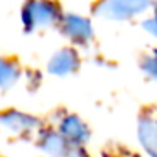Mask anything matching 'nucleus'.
Listing matches in <instances>:
<instances>
[{
	"label": "nucleus",
	"mask_w": 157,
	"mask_h": 157,
	"mask_svg": "<svg viewBox=\"0 0 157 157\" xmlns=\"http://www.w3.org/2000/svg\"><path fill=\"white\" fill-rule=\"evenodd\" d=\"M155 19H157V10H155Z\"/></svg>",
	"instance_id": "9"
},
{
	"label": "nucleus",
	"mask_w": 157,
	"mask_h": 157,
	"mask_svg": "<svg viewBox=\"0 0 157 157\" xmlns=\"http://www.w3.org/2000/svg\"><path fill=\"white\" fill-rule=\"evenodd\" d=\"M140 140L152 154H157V122L145 118L140 123ZM142 144V145H144Z\"/></svg>",
	"instance_id": "6"
},
{
	"label": "nucleus",
	"mask_w": 157,
	"mask_h": 157,
	"mask_svg": "<svg viewBox=\"0 0 157 157\" xmlns=\"http://www.w3.org/2000/svg\"><path fill=\"white\" fill-rule=\"evenodd\" d=\"M64 31L68 32V36L75 41H86L88 37H91V27H90L88 21L76 15H68L64 19Z\"/></svg>",
	"instance_id": "3"
},
{
	"label": "nucleus",
	"mask_w": 157,
	"mask_h": 157,
	"mask_svg": "<svg viewBox=\"0 0 157 157\" xmlns=\"http://www.w3.org/2000/svg\"><path fill=\"white\" fill-rule=\"evenodd\" d=\"M150 0H108L98 14L112 19L132 17V15L145 10Z\"/></svg>",
	"instance_id": "2"
},
{
	"label": "nucleus",
	"mask_w": 157,
	"mask_h": 157,
	"mask_svg": "<svg viewBox=\"0 0 157 157\" xmlns=\"http://www.w3.org/2000/svg\"><path fill=\"white\" fill-rule=\"evenodd\" d=\"M76 66H78V56H76V52L69 51V49H64V51L58 52L52 58L51 64H49V69L52 73H56V75H68Z\"/></svg>",
	"instance_id": "4"
},
{
	"label": "nucleus",
	"mask_w": 157,
	"mask_h": 157,
	"mask_svg": "<svg viewBox=\"0 0 157 157\" xmlns=\"http://www.w3.org/2000/svg\"><path fill=\"white\" fill-rule=\"evenodd\" d=\"M17 66L0 58V86H10L17 79Z\"/></svg>",
	"instance_id": "7"
},
{
	"label": "nucleus",
	"mask_w": 157,
	"mask_h": 157,
	"mask_svg": "<svg viewBox=\"0 0 157 157\" xmlns=\"http://www.w3.org/2000/svg\"><path fill=\"white\" fill-rule=\"evenodd\" d=\"M59 17V10L48 0H31L24 9V22L32 27L54 24Z\"/></svg>",
	"instance_id": "1"
},
{
	"label": "nucleus",
	"mask_w": 157,
	"mask_h": 157,
	"mask_svg": "<svg viewBox=\"0 0 157 157\" xmlns=\"http://www.w3.org/2000/svg\"><path fill=\"white\" fill-rule=\"evenodd\" d=\"M61 133H64L69 140L73 142H83V140L88 137V132H86V127L79 122L76 117H69V118L64 120V125H61Z\"/></svg>",
	"instance_id": "5"
},
{
	"label": "nucleus",
	"mask_w": 157,
	"mask_h": 157,
	"mask_svg": "<svg viewBox=\"0 0 157 157\" xmlns=\"http://www.w3.org/2000/svg\"><path fill=\"white\" fill-rule=\"evenodd\" d=\"M144 69L147 75H150L152 78L157 79V51H154L150 56H147L144 61Z\"/></svg>",
	"instance_id": "8"
}]
</instances>
